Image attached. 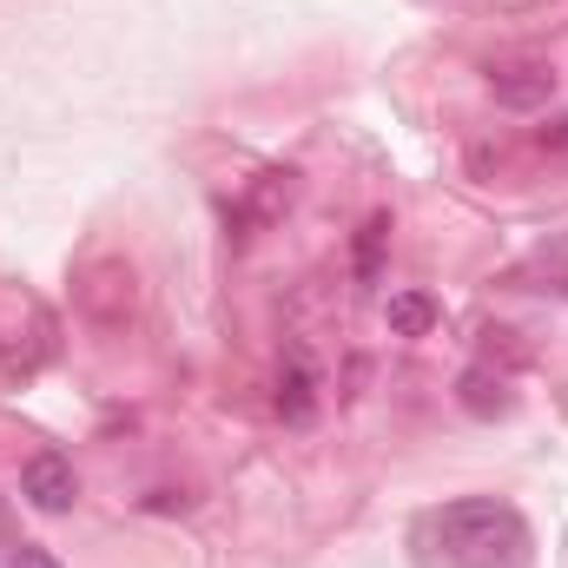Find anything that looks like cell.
<instances>
[{"instance_id": "obj_2", "label": "cell", "mask_w": 568, "mask_h": 568, "mask_svg": "<svg viewBox=\"0 0 568 568\" xmlns=\"http://www.w3.org/2000/svg\"><path fill=\"white\" fill-rule=\"evenodd\" d=\"M133 265H120V258H100L87 278H80V311L100 324V331H126V317H133Z\"/></svg>"}, {"instance_id": "obj_6", "label": "cell", "mask_w": 568, "mask_h": 568, "mask_svg": "<svg viewBox=\"0 0 568 568\" xmlns=\"http://www.w3.org/2000/svg\"><path fill=\"white\" fill-rule=\"evenodd\" d=\"M278 417L291 429H304L311 417H317V377H311L304 357H291V371L278 377Z\"/></svg>"}, {"instance_id": "obj_5", "label": "cell", "mask_w": 568, "mask_h": 568, "mask_svg": "<svg viewBox=\"0 0 568 568\" xmlns=\"http://www.w3.org/2000/svg\"><path fill=\"white\" fill-rule=\"evenodd\" d=\"M436 297L429 291H390V304H384V324H390V337H429L436 331Z\"/></svg>"}, {"instance_id": "obj_3", "label": "cell", "mask_w": 568, "mask_h": 568, "mask_svg": "<svg viewBox=\"0 0 568 568\" xmlns=\"http://www.w3.org/2000/svg\"><path fill=\"white\" fill-rule=\"evenodd\" d=\"M20 496H27L40 516H60V509H73L80 476H73V463H67V456L40 449V456H27V469H20Z\"/></svg>"}, {"instance_id": "obj_8", "label": "cell", "mask_w": 568, "mask_h": 568, "mask_svg": "<svg viewBox=\"0 0 568 568\" xmlns=\"http://www.w3.org/2000/svg\"><path fill=\"white\" fill-rule=\"evenodd\" d=\"M384 239H390V219L377 212V219L364 225V239H357V272H364V278H377V258H384Z\"/></svg>"}, {"instance_id": "obj_10", "label": "cell", "mask_w": 568, "mask_h": 568, "mask_svg": "<svg viewBox=\"0 0 568 568\" xmlns=\"http://www.w3.org/2000/svg\"><path fill=\"white\" fill-rule=\"evenodd\" d=\"M542 152H568V120H556V126L542 133Z\"/></svg>"}, {"instance_id": "obj_7", "label": "cell", "mask_w": 568, "mask_h": 568, "mask_svg": "<svg viewBox=\"0 0 568 568\" xmlns=\"http://www.w3.org/2000/svg\"><path fill=\"white\" fill-rule=\"evenodd\" d=\"M463 404H469L476 417H496V410L509 404V397H503V377L489 384V371H469V377H463Z\"/></svg>"}, {"instance_id": "obj_9", "label": "cell", "mask_w": 568, "mask_h": 568, "mask_svg": "<svg viewBox=\"0 0 568 568\" xmlns=\"http://www.w3.org/2000/svg\"><path fill=\"white\" fill-rule=\"evenodd\" d=\"M7 568H60V562H53L47 549H33V542H20V549L7 556Z\"/></svg>"}, {"instance_id": "obj_1", "label": "cell", "mask_w": 568, "mask_h": 568, "mask_svg": "<svg viewBox=\"0 0 568 568\" xmlns=\"http://www.w3.org/2000/svg\"><path fill=\"white\" fill-rule=\"evenodd\" d=\"M417 568H529V529L509 503L469 496L417 516Z\"/></svg>"}, {"instance_id": "obj_4", "label": "cell", "mask_w": 568, "mask_h": 568, "mask_svg": "<svg viewBox=\"0 0 568 568\" xmlns=\"http://www.w3.org/2000/svg\"><path fill=\"white\" fill-rule=\"evenodd\" d=\"M489 87H496V100H503V106H516V113H523V106H542V100L556 93V73L529 60V67H496V73H489Z\"/></svg>"}]
</instances>
